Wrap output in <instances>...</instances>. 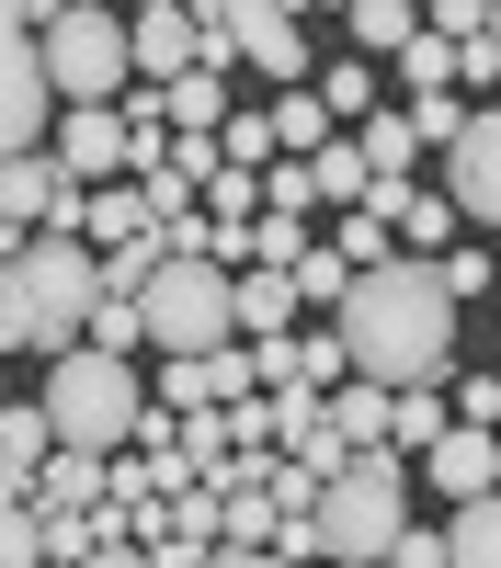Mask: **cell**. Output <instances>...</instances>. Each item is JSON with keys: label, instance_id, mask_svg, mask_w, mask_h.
<instances>
[{"label": "cell", "instance_id": "29", "mask_svg": "<svg viewBox=\"0 0 501 568\" xmlns=\"http://www.w3.org/2000/svg\"><path fill=\"white\" fill-rule=\"evenodd\" d=\"M285 455H297V466H308V478H319V489H331V478H342V466H353V444H342V433H331V420H308V433H297V444H285Z\"/></svg>", "mask_w": 501, "mask_h": 568}, {"label": "cell", "instance_id": "13", "mask_svg": "<svg viewBox=\"0 0 501 568\" xmlns=\"http://www.w3.org/2000/svg\"><path fill=\"white\" fill-rule=\"evenodd\" d=\"M91 251H137V240H160V205H149V182H103L91 194V227H80Z\"/></svg>", "mask_w": 501, "mask_h": 568}, {"label": "cell", "instance_id": "22", "mask_svg": "<svg viewBox=\"0 0 501 568\" xmlns=\"http://www.w3.org/2000/svg\"><path fill=\"white\" fill-rule=\"evenodd\" d=\"M455 227H468V216L444 205V182H433V194H410V205H399V240H410V262H444V251H455Z\"/></svg>", "mask_w": 501, "mask_h": 568}, {"label": "cell", "instance_id": "23", "mask_svg": "<svg viewBox=\"0 0 501 568\" xmlns=\"http://www.w3.org/2000/svg\"><path fill=\"white\" fill-rule=\"evenodd\" d=\"M331 433H342L353 455H377V444H388V387H364V375H353V387L331 398Z\"/></svg>", "mask_w": 501, "mask_h": 568}, {"label": "cell", "instance_id": "14", "mask_svg": "<svg viewBox=\"0 0 501 568\" xmlns=\"http://www.w3.org/2000/svg\"><path fill=\"white\" fill-rule=\"evenodd\" d=\"M308 91H319V103H331V125L353 136L364 114H377V58H319V80H308Z\"/></svg>", "mask_w": 501, "mask_h": 568}, {"label": "cell", "instance_id": "16", "mask_svg": "<svg viewBox=\"0 0 501 568\" xmlns=\"http://www.w3.org/2000/svg\"><path fill=\"white\" fill-rule=\"evenodd\" d=\"M455 433V398H433V387H410V398H388V455H433Z\"/></svg>", "mask_w": 501, "mask_h": 568}, {"label": "cell", "instance_id": "9", "mask_svg": "<svg viewBox=\"0 0 501 568\" xmlns=\"http://www.w3.org/2000/svg\"><path fill=\"white\" fill-rule=\"evenodd\" d=\"M444 205L468 216V227H501V103H479L468 136L444 149Z\"/></svg>", "mask_w": 501, "mask_h": 568}, {"label": "cell", "instance_id": "11", "mask_svg": "<svg viewBox=\"0 0 501 568\" xmlns=\"http://www.w3.org/2000/svg\"><path fill=\"white\" fill-rule=\"evenodd\" d=\"M126 149H137V136H126V114H114V103H103V114H58V136H46V160H58L80 194H103V182L126 171Z\"/></svg>", "mask_w": 501, "mask_h": 568}, {"label": "cell", "instance_id": "26", "mask_svg": "<svg viewBox=\"0 0 501 568\" xmlns=\"http://www.w3.org/2000/svg\"><path fill=\"white\" fill-rule=\"evenodd\" d=\"M0 568H46V511L34 500H0Z\"/></svg>", "mask_w": 501, "mask_h": 568}, {"label": "cell", "instance_id": "19", "mask_svg": "<svg viewBox=\"0 0 501 568\" xmlns=\"http://www.w3.org/2000/svg\"><path fill=\"white\" fill-rule=\"evenodd\" d=\"M297 318V273H240V342H285Z\"/></svg>", "mask_w": 501, "mask_h": 568}, {"label": "cell", "instance_id": "27", "mask_svg": "<svg viewBox=\"0 0 501 568\" xmlns=\"http://www.w3.org/2000/svg\"><path fill=\"white\" fill-rule=\"evenodd\" d=\"M297 296H308V307H342V296H353V262H342L331 240H319V251L297 262Z\"/></svg>", "mask_w": 501, "mask_h": 568}, {"label": "cell", "instance_id": "6", "mask_svg": "<svg viewBox=\"0 0 501 568\" xmlns=\"http://www.w3.org/2000/svg\"><path fill=\"white\" fill-rule=\"evenodd\" d=\"M34 58H46V80H58V103H69V114H103L114 91H137V34H126L114 12H91V0L46 12Z\"/></svg>", "mask_w": 501, "mask_h": 568}, {"label": "cell", "instance_id": "33", "mask_svg": "<svg viewBox=\"0 0 501 568\" xmlns=\"http://www.w3.org/2000/svg\"><path fill=\"white\" fill-rule=\"evenodd\" d=\"M388 568H455V557H444V535H433V524H410V535L388 546Z\"/></svg>", "mask_w": 501, "mask_h": 568}, {"label": "cell", "instance_id": "21", "mask_svg": "<svg viewBox=\"0 0 501 568\" xmlns=\"http://www.w3.org/2000/svg\"><path fill=\"white\" fill-rule=\"evenodd\" d=\"M353 149H364V171H377V182H410L422 136H410V114H364V125H353Z\"/></svg>", "mask_w": 501, "mask_h": 568}, {"label": "cell", "instance_id": "25", "mask_svg": "<svg viewBox=\"0 0 501 568\" xmlns=\"http://www.w3.org/2000/svg\"><path fill=\"white\" fill-rule=\"evenodd\" d=\"M455 69H468V45H444L433 23H422V34H410V58H399V80H410V91H422V103H433V91H455Z\"/></svg>", "mask_w": 501, "mask_h": 568}, {"label": "cell", "instance_id": "34", "mask_svg": "<svg viewBox=\"0 0 501 568\" xmlns=\"http://www.w3.org/2000/svg\"><path fill=\"white\" fill-rule=\"evenodd\" d=\"M444 296H455V307L490 296V262H479V251H444Z\"/></svg>", "mask_w": 501, "mask_h": 568}, {"label": "cell", "instance_id": "38", "mask_svg": "<svg viewBox=\"0 0 501 568\" xmlns=\"http://www.w3.org/2000/svg\"><path fill=\"white\" fill-rule=\"evenodd\" d=\"M490 45H501V0H490Z\"/></svg>", "mask_w": 501, "mask_h": 568}, {"label": "cell", "instance_id": "5", "mask_svg": "<svg viewBox=\"0 0 501 568\" xmlns=\"http://www.w3.org/2000/svg\"><path fill=\"white\" fill-rule=\"evenodd\" d=\"M137 318H149V342H160L171 364H217V353H240V273L171 262L149 296H137Z\"/></svg>", "mask_w": 501, "mask_h": 568}, {"label": "cell", "instance_id": "36", "mask_svg": "<svg viewBox=\"0 0 501 568\" xmlns=\"http://www.w3.org/2000/svg\"><path fill=\"white\" fill-rule=\"evenodd\" d=\"M91 568H160L149 546H103V557H91Z\"/></svg>", "mask_w": 501, "mask_h": 568}, {"label": "cell", "instance_id": "31", "mask_svg": "<svg viewBox=\"0 0 501 568\" xmlns=\"http://www.w3.org/2000/svg\"><path fill=\"white\" fill-rule=\"evenodd\" d=\"M171 420H194V409H217V387H206V364H160V387H149Z\"/></svg>", "mask_w": 501, "mask_h": 568}, {"label": "cell", "instance_id": "17", "mask_svg": "<svg viewBox=\"0 0 501 568\" xmlns=\"http://www.w3.org/2000/svg\"><path fill=\"white\" fill-rule=\"evenodd\" d=\"M273 114V149H285V160H319V149H331V103H319V91H285V103H262Z\"/></svg>", "mask_w": 501, "mask_h": 568}, {"label": "cell", "instance_id": "30", "mask_svg": "<svg viewBox=\"0 0 501 568\" xmlns=\"http://www.w3.org/2000/svg\"><path fill=\"white\" fill-rule=\"evenodd\" d=\"M468 114H479V103L433 91V103H410V136H422V149H455V136H468Z\"/></svg>", "mask_w": 501, "mask_h": 568}, {"label": "cell", "instance_id": "35", "mask_svg": "<svg viewBox=\"0 0 501 568\" xmlns=\"http://www.w3.org/2000/svg\"><path fill=\"white\" fill-rule=\"evenodd\" d=\"M206 568H285V557H273V546H217Z\"/></svg>", "mask_w": 501, "mask_h": 568}, {"label": "cell", "instance_id": "2", "mask_svg": "<svg viewBox=\"0 0 501 568\" xmlns=\"http://www.w3.org/2000/svg\"><path fill=\"white\" fill-rule=\"evenodd\" d=\"M91 318H103V251L91 240H23L0 262V364H69L91 353Z\"/></svg>", "mask_w": 501, "mask_h": 568}, {"label": "cell", "instance_id": "32", "mask_svg": "<svg viewBox=\"0 0 501 568\" xmlns=\"http://www.w3.org/2000/svg\"><path fill=\"white\" fill-rule=\"evenodd\" d=\"M137 342H149V318H137L126 296H103V318H91V353H114V364H126Z\"/></svg>", "mask_w": 501, "mask_h": 568}, {"label": "cell", "instance_id": "20", "mask_svg": "<svg viewBox=\"0 0 501 568\" xmlns=\"http://www.w3.org/2000/svg\"><path fill=\"white\" fill-rule=\"evenodd\" d=\"M410 34H422L410 0H353V58H410Z\"/></svg>", "mask_w": 501, "mask_h": 568}, {"label": "cell", "instance_id": "4", "mask_svg": "<svg viewBox=\"0 0 501 568\" xmlns=\"http://www.w3.org/2000/svg\"><path fill=\"white\" fill-rule=\"evenodd\" d=\"M34 409L58 420L69 455H126L137 420H149V375L114 364V353H69V364H46V398Z\"/></svg>", "mask_w": 501, "mask_h": 568}, {"label": "cell", "instance_id": "15", "mask_svg": "<svg viewBox=\"0 0 501 568\" xmlns=\"http://www.w3.org/2000/svg\"><path fill=\"white\" fill-rule=\"evenodd\" d=\"M160 103H171V136H228V114H240V103H228V80H217V69H194V80H171Z\"/></svg>", "mask_w": 501, "mask_h": 568}, {"label": "cell", "instance_id": "18", "mask_svg": "<svg viewBox=\"0 0 501 568\" xmlns=\"http://www.w3.org/2000/svg\"><path fill=\"white\" fill-rule=\"evenodd\" d=\"M308 182H319V205H342V216H353V205H377V171H364L353 136H331V149L308 160Z\"/></svg>", "mask_w": 501, "mask_h": 568}, {"label": "cell", "instance_id": "7", "mask_svg": "<svg viewBox=\"0 0 501 568\" xmlns=\"http://www.w3.org/2000/svg\"><path fill=\"white\" fill-rule=\"evenodd\" d=\"M217 34H228V58H251L262 80H308V58H319V45H308V12H285V0H217Z\"/></svg>", "mask_w": 501, "mask_h": 568}, {"label": "cell", "instance_id": "1", "mask_svg": "<svg viewBox=\"0 0 501 568\" xmlns=\"http://www.w3.org/2000/svg\"><path fill=\"white\" fill-rule=\"evenodd\" d=\"M331 329H342V353H353V375L364 387H388V398H410V387H433V375L455 364V296H444V262H377V273H353V296L331 307Z\"/></svg>", "mask_w": 501, "mask_h": 568}, {"label": "cell", "instance_id": "12", "mask_svg": "<svg viewBox=\"0 0 501 568\" xmlns=\"http://www.w3.org/2000/svg\"><path fill=\"white\" fill-rule=\"evenodd\" d=\"M103 489H114V455H46V478H34V511L46 524H69V511H103Z\"/></svg>", "mask_w": 501, "mask_h": 568}, {"label": "cell", "instance_id": "3", "mask_svg": "<svg viewBox=\"0 0 501 568\" xmlns=\"http://www.w3.org/2000/svg\"><path fill=\"white\" fill-rule=\"evenodd\" d=\"M410 535V455H353L331 489H319V557L331 568H388V546Z\"/></svg>", "mask_w": 501, "mask_h": 568}, {"label": "cell", "instance_id": "10", "mask_svg": "<svg viewBox=\"0 0 501 568\" xmlns=\"http://www.w3.org/2000/svg\"><path fill=\"white\" fill-rule=\"evenodd\" d=\"M422 489H433V500H455V511H468V500H501V433L455 420V433L422 455Z\"/></svg>", "mask_w": 501, "mask_h": 568}, {"label": "cell", "instance_id": "8", "mask_svg": "<svg viewBox=\"0 0 501 568\" xmlns=\"http://www.w3.org/2000/svg\"><path fill=\"white\" fill-rule=\"evenodd\" d=\"M58 80H46V58H34V45H0V171H12V160H34L46 149V136H58Z\"/></svg>", "mask_w": 501, "mask_h": 568}, {"label": "cell", "instance_id": "28", "mask_svg": "<svg viewBox=\"0 0 501 568\" xmlns=\"http://www.w3.org/2000/svg\"><path fill=\"white\" fill-rule=\"evenodd\" d=\"M206 205H217V227H262V171H217Z\"/></svg>", "mask_w": 501, "mask_h": 568}, {"label": "cell", "instance_id": "37", "mask_svg": "<svg viewBox=\"0 0 501 568\" xmlns=\"http://www.w3.org/2000/svg\"><path fill=\"white\" fill-rule=\"evenodd\" d=\"M0 409H12V364H0Z\"/></svg>", "mask_w": 501, "mask_h": 568}, {"label": "cell", "instance_id": "24", "mask_svg": "<svg viewBox=\"0 0 501 568\" xmlns=\"http://www.w3.org/2000/svg\"><path fill=\"white\" fill-rule=\"evenodd\" d=\"M444 557H455V568H501V500H468V511H455V524H444Z\"/></svg>", "mask_w": 501, "mask_h": 568}]
</instances>
